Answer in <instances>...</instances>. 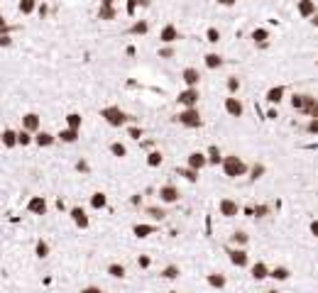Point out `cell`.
Masks as SVG:
<instances>
[{
  "label": "cell",
  "instance_id": "obj_1",
  "mask_svg": "<svg viewBox=\"0 0 318 293\" xmlns=\"http://www.w3.org/2000/svg\"><path fill=\"white\" fill-rule=\"evenodd\" d=\"M221 166H223V174L228 179H238V176H245V174H247V164H245L240 157H235V154L225 157Z\"/></svg>",
  "mask_w": 318,
  "mask_h": 293
},
{
  "label": "cell",
  "instance_id": "obj_2",
  "mask_svg": "<svg viewBox=\"0 0 318 293\" xmlns=\"http://www.w3.org/2000/svg\"><path fill=\"white\" fill-rule=\"evenodd\" d=\"M100 117H103L111 127H123L128 120H132L130 115H128V112H123L118 105H108V108H103V110H100Z\"/></svg>",
  "mask_w": 318,
  "mask_h": 293
},
{
  "label": "cell",
  "instance_id": "obj_3",
  "mask_svg": "<svg viewBox=\"0 0 318 293\" xmlns=\"http://www.w3.org/2000/svg\"><path fill=\"white\" fill-rule=\"evenodd\" d=\"M176 122H181L184 127H201V112L198 108H184L179 115H176Z\"/></svg>",
  "mask_w": 318,
  "mask_h": 293
},
{
  "label": "cell",
  "instance_id": "obj_4",
  "mask_svg": "<svg viewBox=\"0 0 318 293\" xmlns=\"http://www.w3.org/2000/svg\"><path fill=\"white\" fill-rule=\"evenodd\" d=\"M225 252H228L230 264H233V266H238V269H245V266L250 264V256H247V252H245L243 247H228Z\"/></svg>",
  "mask_w": 318,
  "mask_h": 293
},
{
  "label": "cell",
  "instance_id": "obj_5",
  "mask_svg": "<svg viewBox=\"0 0 318 293\" xmlns=\"http://www.w3.org/2000/svg\"><path fill=\"white\" fill-rule=\"evenodd\" d=\"M198 98H201L198 88H186V91L179 93V103L184 108H198Z\"/></svg>",
  "mask_w": 318,
  "mask_h": 293
},
{
  "label": "cell",
  "instance_id": "obj_6",
  "mask_svg": "<svg viewBox=\"0 0 318 293\" xmlns=\"http://www.w3.org/2000/svg\"><path fill=\"white\" fill-rule=\"evenodd\" d=\"M313 103H316V98H311V95H303V93H296V95H291V108H294V110H301V112H308Z\"/></svg>",
  "mask_w": 318,
  "mask_h": 293
},
{
  "label": "cell",
  "instance_id": "obj_7",
  "mask_svg": "<svg viewBox=\"0 0 318 293\" xmlns=\"http://www.w3.org/2000/svg\"><path fill=\"white\" fill-rule=\"evenodd\" d=\"M69 215H71V220H74L76 227H81V230H86L88 225H91V220H88V215H86V210L81 208V205H74L71 210H69Z\"/></svg>",
  "mask_w": 318,
  "mask_h": 293
},
{
  "label": "cell",
  "instance_id": "obj_8",
  "mask_svg": "<svg viewBox=\"0 0 318 293\" xmlns=\"http://www.w3.org/2000/svg\"><path fill=\"white\" fill-rule=\"evenodd\" d=\"M159 201L167 203V205H171V203H179V188H176V186H171V183L162 186V188H159Z\"/></svg>",
  "mask_w": 318,
  "mask_h": 293
},
{
  "label": "cell",
  "instance_id": "obj_9",
  "mask_svg": "<svg viewBox=\"0 0 318 293\" xmlns=\"http://www.w3.org/2000/svg\"><path fill=\"white\" fill-rule=\"evenodd\" d=\"M27 213H32V215H47V201H44V196H32L27 201Z\"/></svg>",
  "mask_w": 318,
  "mask_h": 293
},
{
  "label": "cell",
  "instance_id": "obj_10",
  "mask_svg": "<svg viewBox=\"0 0 318 293\" xmlns=\"http://www.w3.org/2000/svg\"><path fill=\"white\" fill-rule=\"evenodd\" d=\"M218 210H221V215H223V218H235V215L240 213V205H238L235 201H230V198H221Z\"/></svg>",
  "mask_w": 318,
  "mask_h": 293
},
{
  "label": "cell",
  "instance_id": "obj_11",
  "mask_svg": "<svg viewBox=\"0 0 318 293\" xmlns=\"http://www.w3.org/2000/svg\"><path fill=\"white\" fill-rule=\"evenodd\" d=\"M225 112L230 115V117H243V103H240V98H235V95H230V98H225Z\"/></svg>",
  "mask_w": 318,
  "mask_h": 293
},
{
  "label": "cell",
  "instance_id": "obj_12",
  "mask_svg": "<svg viewBox=\"0 0 318 293\" xmlns=\"http://www.w3.org/2000/svg\"><path fill=\"white\" fill-rule=\"evenodd\" d=\"M181 81L186 83V88H198L201 73H198V69H193V66H186V69L181 71Z\"/></svg>",
  "mask_w": 318,
  "mask_h": 293
},
{
  "label": "cell",
  "instance_id": "obj_13",
  "mask_svg": "<svg viewBox=\"0 0 318 293\" xmlns=\"http://www.w3.org/2000/svg\"><path fill=\"white\" fill-rule=\"evenodd\" d=\"M159 39H162L164 44H174L176 39H181V32L176 30V25H171V22H169V25H164V27H162V32H159Z\"/></svg>",
  "mask_w": 318,
  "mask_h": 293
},
{
  "label": "cell",
  "instance_id": "obj_14",
  "mask_svg": "<svg viewBox=\"0 0 318 293\" xmlns=\"http://www.w3.org/2000/svg\"><path fill=\"white\" fill-rule=\"evenodd\" d=\"M188 166L196 169V171H201L203 166H208V154H203V152H191L188 154Z\"/></svg>",
  "mask_w": 318,
  "mask_h": 293
},
{
  "label": "cell",
  "instance_id": "obj_15",
  "mask_svg": "<svg viewBox=\"0 0 318 293\" xmlns=\"http://www.w3.org/2000/svg\"><path fill=\"white\" fill-rule=\"evenodd\" d=\"M250 274H252L255 281H264L267 276L272 274V269H269L264 261H257V264H252V266H250Z\"/></svg>",
  "mask_w": 318,
  "mask_h": 293
},
{
  "label": "cell",
  "instance_id": "obj_16",
  "mask_svg": "<svg viewBox=\"0 0 318 293\" xmlns=\"http://www.w3.org/2000/svg\"><path fill=\"white\" fill-rule=\"evenodd\" d=\"M39 125H42V120H39L37 112H27V115L22 117V127L30 129V132H35V134L39 132Z\"/></svg>",
  "mask_w": 318,
  "mask_h": 293
},
{
  "label": "cell",
  "instance_id": "obj_17",
  "mask_svg": "<svg viewBox=\"0 0 318 293\" xmlns=\"http://www.w3.org/2000/svg\"><path fill=\"white\" fill-rule=\"evenodd\" d=\"M284 93H286V88H284V86H274V88H269V91H267V103H272V105H279L281 100H284Z\"/></svg>",
  "mask_w": 318,
  "mask_h": 293
},
{
  "label": "cell",
  "instance_id": "obj_18",
  "mask_svg": "<svg viewBox=\"0 0 318 293\" xmlns=\"http://www.w3.org/2000/svg\"><path fill=\"white\" fill-rule=\"evenodd\" d=\"M206 283L210 286V288H216V291H223L225 283H228V278H225L223 274H208L206 276Z\"/></svg>",
  "mask_w": 318,
  "mask_h": 293
},
{
  "label": "cell",
  "instance_id": "obj_19",
  "mask_svg": "<svg viewBox=\"0 0 318 293\" xmlns=\"http://www.w3.org/2000/svg\"><path fill=\"white\" fill-rule=\"evenodd\" d=\"M299 15L301 18H313L316 15V3L313 0H299Z\"/></svg>",
  "mask_w": 318,
  "mask_h": 293
},
{
  "label": "cell",
  "instance_id": "obj_20",
  "mask_svg": "<svg viewBox=\"0 0 318 293\" xmlns=\"http://www.w3.org/2000/svg\"><path fill=\"white\" fill-rule=\"evenodd\" d=\"M132 232H135V237L145 239V237H150V235H154V232H157V227H154V225H145V222H142V225H135V227H132Z\"/></svg>",
  "mask_w": 318,
  "mask_h": 293
},
{
  "label": "cell",
  "instance_id": "obj_21",
  "mask_svg": "<svg viewBox=\"0 0 318 293\" xmlns=\"http://www.w3.org/2000/svg\"><path fill=\"white\" fill-rule=\"evenodd\" d=\"M54 142H56V137L54 134H49V132H44V129L35 134V144L37 146H52Z\"/></svg>",
  "mask_w": 318,
  "mask_h": 293
},
{
  "label": "cell",
  "instance_id": "obj_22",
  "mask_svg": "<svg viewBox=\"0 0 318 293\" xmlns=\"http://www.w3.org/2000/svg\"><path fill=\"white\" fill-rule=\"evenodd\" d=\"M223 154H221V149H218V146L216 144H210L208 146V164L210 166H218V164H223Z\"/></svg>",
  "mask_w": 318,
  "mask_h": 293
},
{
  "label": "cell",
  "instance_id": "obj_23",
  "mask_svg": "<svg viewBox=\"0 0 318 293\" xmlns=\"http://www.w3.org/2000/svg\"><path fill=\"white\" fill-rule=\"evenodd\" d=\"M3 144L8 146V149H13L15 144H20V139H18V132L15 129H3Z\"/></svg>",
  "mask_w": 318,
  "mask_h": 293
},
{
  "label": "cell",
  "instance_id": "obj_24",
  "mask_svg": "<svg viewBox=\"0 0 318 293\" xmlns=\"http://www.w3.org/2000/svg\"><path fill=\"white\" fill-rule=\"evenodd\" d=\"M203 64H206V69H221V66H223V56L210 52V54L203 56Z\"/></svg>",
  "mask_w": 318,
  "mask_h": 293
},
{
  "label": "cell",
  "instance_id": "obj_25",
  "mask_svg": "<svg viewBox=\"0 0 318 293\" xmlns=\"http://www.w3.org/2000/svg\"><path fill=\"white\" fill-rule=\"evenodd\" d=\"M61 142H66V144H74L76 139H78V129H71V127H66V129H61L59 134H56Z\"/></svg>",
  "mask_w": 318,
  "mask_h": 293
},
{
  "label": "cell",
  "instance_id": "obj_26",
  "mask_svg": "<svg viewBox=\"0 0 318 293\" xmlns=\"http://www.w3.org/2000/svg\"><path fill=\"white\" fill-rule=\"evenodd\" d=\"M174 171H176L179 176H184V179H186V181H191V183L198 181V171H196V169H191V166H186V169H179V166H176Z\"/></svg>",
  "mask_w": 318,
  "mask_h": 293
},
{
  "label": "cell",
  "instance_id": "obj_27",
  "mask_svg": "<svg viewBox=\"0 0 318 293\" xmlns=\"http://www.w3.org/2000/svg\"><path fill=\"white\" fill-rule=\"evenodd\" d=\"M105 205H108L105 193H100V191H98V193H93V196H91V208H93V210H103Z\"/></svg>",
  "mask_w": 318,
  "mask_h": 293
},
{
  "label": "cell",
  "instance_id": "obj_28",
  "mask_svg": "<svg viewBox=\"0 0 318 293\" xmlns=\"http://www.w3.org/2000/svg\"><path fill=\"white\" fill-rule=\"evenodd\" d=\"M289 276H291V271H289L286 266H274L272 274H269V278H274V281H289Z\"/></svg>",
  "mask_w": 318,
  "mask_h": 293
},
{
  "label": "cell",
  "instance_id": "obj_29",
  "mask_svg": "<svg viewBox=\"0 0 318 293\" xmlns=\"http://www.w3.org/2000/svg\"><path fill=\"white\" fill-rule=\"evenodd\" d=\"M179 274H181V269H179L176 264H169V266H164V271H162V278L174 281V278H179Z\"/></svg>",
  "mask_w": 318,
  "mask_h": 293
},
{
  "label": "cell",
  "instance_id": "obj_30",
  "mask_svg": "<svg viewBox=\"0 0 318 293\" xmlns=\"http://www.w3.org/2000/svg\"><path fill=\"white\" fill-rule=\"evenodd\" d=\"M130 35H147L150 32V25L145 22V20H140V22H132V27L128 30Z\"/></svg>",
  "mask_w": 318,
  "mask_h": 293
},
{
  "label": "cell",
  "instance_id": "obj_31",
  "mask_svg": "<svg viewBox=\"0 0 318 293\" xmlns=\"http://www.w3.org/2000/svg\"><path fill=\"white\" fill-rule=\"evenodd\" d=\"M81 122H83V117H81L78 112H69V115H66V127L81 129Z\"/></svg>",
  "mask_w": 318,
  "mask_h": 293
},
{
  "label": "cell",
  "instance_id": "obj_32",
  "mask_svg": "<svg viewBox=\"0 0 318 293\" xmlns=\"http://www.w3.org/2000/svg\"><path fill=\"white\" fill-rule=\"evenodd\" d=\"M108 274H111L113 278H125L128 271H125V266H123V264H111V266H108Z\"/></svg>",
  "mask_w": 318,
  "mask_h": 293
},
{
  "label": "cell",
  "instance_id": "obj_33",
  "mask_svg": "<svg viewBox=\"0 0 318 293\" xmlns=\"http://www.w3.org/2000/svg\"><path fill=\"white\" fill-rule=\"evenodd\" d=\"M111 154H113V157H118V159H123V157L128 154V146L120 144V142H113V144H111Z\"/></svg>",
  "mask_w": 318,
  "mask_h": 293
},
{
  "label": "cell",
  "instance_id": "obj_34",
  "mask_svg": "<svg viewBox=\"0 0 318 293\" xmlns=\"http://www.w3.org/2000/svg\"><path fill=\"white\" fill-rule=\"evenodd\" d=\"M98 18L100 20H115V8H111V5H100Z\"/></svg>",
  "mask_w": 318,
  "mask_h": 293
},
{
  "label": "cell",
  "instance_id": "obj_35",
  "mask_svg": "<svg viewBox=\"0 0 318 293\" xmlns=\"http://www.w3.org/2000/svg\"><path fill=\"white\" fill-rule=\"evenodd\" d=\"M35 254H37L39 259H47V256H49V244H47L44 239H39V242H37V247H35Z\"/></svg>",
  "mask_w": 318,
  "mask_h": 293
},
{
  "label": "cell",
  "instance_id": "obj_36",
  "mask_svg": "<svg viewBox=\"0 0 318 293\" xmlns=\"http://www.w3.org/2000/svg\"><path fill=\"white\" fill-rule=\"evenodd\" d=\"M18 139H20V144H22V146H27V144H30V142H35V137H32V132H30V129H25V127H22V129H20V132H18Z\"/></svg>",
  "mask_w": 318,
  "mask_h": 293
},
{
  "label": "cell",
  "instance_id": "obj_37",
  "mask_svg": "<svg viewBox=\"0 0 318 293\" xmlns=\"http://www.w3.org/2000/svg\"><path fill=\"white\" fill-rule=\"evenodd\" d=\"M247 232H243V230H238V232H233V244H238V247H245L247 244Z\"/></svg>",
  "mask_w": 318,
  "mask_h": 293
},
{
  "label": "cell",
  "instance_id": "obj_38",
  "mask_svg": "<svg viewBox=\"0 0 318 293\" xmlns=\"http://www.w3.org/2000/svg\"><path fill=\"white\" fill-rule=\"evenodd\" d=\"M267 37H269V32H267V30H262V27L252 32V39H255V44H264V42H267Z\"/></svg>",
  "mask_w": 318,
  "mask_h": 293
},
{
  "label": "cell",
  "instance_id": "obj_39",
  "mask_svg": "<svg viewBox=\"0 0 318 293\" xmlns=\"http://www.w3.org/2000/svg\"><path fill=\"white\" fill-rule=\"evenodd\" d=\"M228 91H230V95H235V93L240 91V78L238 76H230L228 78Z\"/></svg>",
  "mask_w": 318,
  "mask_h": 293
},
{
  "label": "cell",
  "instance_id": "obj_40",
  "mask_svg": "<svg viewBox=\"0 0 318 293\" xmlns=\"http://www.w3.org/2000/svg\"><path fill=\"white\" fill-rule=\"evenodd\" d=\"M206 39L210 42V44H218V42H221V32H218L216 27H208V30H206Z\"/></svg>",
  "mask_w": 318,
  "mask_h": 293
},
{
  "label": "cell",
  "instance_id": "obj_41",
  "mask_svg": "<svg viewBox=\"0 0 318 293\" xmlns=\"http://www.w3.org/2000/svg\"><path fill=\"white\" fill-rule=\"evenodd\" d=\"M162 159H164L162 152H150V154H147V164L150 166H159L162 164Z\"/></svg>",
  "mask_w": 318,
  "mask_h": 293
},
{
  "label": "cell",
  "instance_id": "obj_42",
  "mask_svg": "<svg viewBox=\"0 0 318 293\" xmlns=\"http://www.w3.org/2000/svg\"><path fill=\"white\" fill-rule=\"evenodd\" d=\"M35 10V0H20V13L22 15H30Z\"/></svg>",
  "mask_w": 318,
  "mask_h": 293
},
{
  "label": "cell",
  "instance_id": "obj_43",
  "mask_svg": "<svg viewBox=\"0 0 318 293\" xmlns=\"http://www.w3.org/2000/svg\"><path fill=\"white\" fill-rule=\"evenodd\" d=\"M252 213H255L257 218H267V215L272 213V208H269V205H257V208H255Z\"/></svg>",
  "mask_w": 318,
  "mask_h": 293
},
{
  "label": "cell",
  "instance_id": "obj_44",
  "mask_svg": "<svg viewBox=\"0 0 318 293\" xmlns=\"http://www.w3.org/2000/svg\"><path fill=\"white\" fill-rule=\"evenodd\" d=\"M306 132H308V134H318V117H311V120H308Z\"/></svg>",
  "mask_w": 318,
  "mask_h": 293
},
{
  "label": "cell",
  "instance_id": "obj_45",
  "mask_svg": "<svg viewBox=\"0 0 318 293\" xmlns=\"http://www.w3.org/2000/svg\"><path fill=\"white\" fill-rule=\"evenodd\" d=\"M147 213H150L154 220H164V218H167V213H164V210H159V208H147Z\"/></svg>",
  "mask_w": 318,
  "mask_h": 293
},
{
  "label": "cell",
  "instance_id": "obj_46",
  "mask_svg": "<svg viewBox=\"0 0 318 293\" xmlns=\"http://www.w3.org/2000/svg\"><path fill=\"white\" fill-rule=\"evenodd\" d=\"M150 264H152V259L150 256H137V266H140V269H150Z\"/></svg>",
  "mask_w": 318,
  "mask_h": 293
},
{
  "label": "cell",
  "instance_id": "obj_47",
  "mask_svg": "<svg viewBox=\"0 0 318 293\" xmlns=\"http://www.w3.org/2000/svg\"><path fill=\"white\" fill-rule=\"evenodd\" d=\"M159 56H162V59H171V56H174V47H164V49H159Z\"/></svg>",
  "mask_w": 318,
  "mask_h": 293
},
{
  "label": "cell",
  "instance_id": "obj_48",
  "mask_svg": "<svg viewBox=\"0 0 318 293\" xmlns=\"http://www.w3.org/2000/svg\"><path fill=\"white\" fill-rule=\"evenodd\" d=\"M262 174H264V166L262 164H255V166H252V179H260Z\"/></svg>",
  "mask_w": 318,
  "mask_h": 293
},
{
  "label": "cell",
  "instance_id": "obj_49",
  "mask_svg": "<svg viewBox=\"0 0 318 293\" xmlns=\"http://www.w3.org/2000/svg\"><path fill=\"white\" fill-rule=\"evenodd\" d=\"M128 134H130L132 139H140V137H142V127H130L128 129Z\"/></svg>",
  "mask_w": 318,
  "mask_h": 293
},
{
  "label": "cell",
  "instance_id": "obj_50",
  "mask_svg": "<svg viewBox=\"0 0 318 293\" xmlns=\"http://www.w3.org/2000/svg\"><path fill=\"white\" fill-rule=\"evenodd\" d=\"M81 293H103V288H100V286H83Z\"/></svg>",
  "mask_w": 318,
  "mask_h": 293
},
{
  "label": "cell",
  "instance_id": "obj_51",
  "mask_svg": "<svg viewBox=\"0 0 318 293\" xmlns=\"http://www.w3.org/2000/svg\"><path fill=\"white\" fill-rule=\"evenodd\" d=\"M308 227H311V235L318 237V220H311V225H308Z\"/></svg>",
  "mask_w": 318,
  "mask_h": 293
},
{
  "label": "cell",
  "instance_id": "obj_52",
  "mask_svg": "<svg viewBox=\"0 0 318 293\" xmlns=\"http://www.w3.org/2000/svg\"><path fill=\"white\" fill-rule=\"evenodd\" d=\"M306 115H311V117H318V100L313 103V105H311V110H308Z\"/></svg>",
  "mask_w": 318,
  "mask_h": 293
},
{
  "label": "cell",
  "instance_id": "obj_53",
  "mask_svg": "<svg viewBox=\"0 0 318 293\" xmlns=\"http://www.w3.org/2000/svg\"><path fill=\"white\" fill-rule=\"evenodd\" d=\"M76 169H78V171H88V164H86V162H83V159H81V162H78V164H76Z\"/></svg>",
  "mask_w": 318,
  "mask_h": 293
},
{
  "label": "cell",
  "instance_id": "obj_54",
  "mask_svg": "<svg viewBox=\"0 0 318 293\" xmlns=\"http://www.w3.org/2000/svg\"><path fill=\"white\" fill-rule=\"evenodd\" d=\"M10 42H13V39H10L8 35H3V39H0V44H3V47H10Z\"/></svg>",
  "mask_w": 318,
  "mask_h": 293
},
{
  "label": "cell",
  "instance_id": "obj_55",
  "mask_svg": "<svg viewBox=\"0 0 318 293\" xmlns=\"http://www.w3.org/2000/svg\"><path fill=\"white\" fill-rule=\"evenodd\" d=\"M135 5H137V0H130V3H128V13H130V15L135 13Z\"/></svg>",
  "mask_w": 318,
  "mask_h": 293
},
{
  "label": "cell",
  "instance_id": "obj_56",
  "mask_svg": "<svg viewBox=\"0 0 318 293\" xmlns=\"http://www.w3.org/2000/svg\"><path fill=\"white\" fill-rule=\"evenodd\" d=\"M218 3H221V5H225V8H230V5H235L238 0H218Z\"/></svg>",
  "mask_w": 318,
  "mask_h": 293
},
{
  "label": "cell",
  "instance_id": "obj_57",
  "mask_svg": "<svg viewBox=\"0 0 318 293\" xmlns=\"http://www.w3.org/2000/svg\"><path fill=\"white\" fill-rule=\"evenodd\" d=\"M113 3H115V0H100V5H111V8H113Z\"/></svg>",
  "mask_w": 318,
  "mask_h": 293
},
{
  "label": "cell",
  "instance_id": "obj_58",
  "mask_svg": "<svg viewBox=\"0 0 318 293\" xmlns=\"http://www.w3.org/2000/svg\"><path fill=\"white\" fill-rule=\"evenodd\" d=\"M311 22H313V25H316V27H318V13H316V15H313V18H311Z\"/></svg>",
  "mask_w": 318,
  "mask_h": 293
},
{
  "label": "cell",
  "instance_id": "obj_59",
  "mask_svg": "<svg viewBox=\"0 0 318 293\" xmlns=\"http://www.w3.org/2000/svg\"><path fill=\"white\" fill-rule=\"evenodd\" d=\"M264 293H279V291H264Z\"/></svg>",
  "mask_w": 318,
  "mask_h": 293
},
{
  "label": "cell",
  "instance_id": "obj_60",
  "mask_svg": "<svg viewBox=\"0 0 318 293\" xmlns=\"http://www.w3.org/2000/svg\"><path fill=\"white\" fill-rule=\"evenodd\" d=\"M167 293H179V291H167Z\"/></svg>",
  "mask_w": 318,
  "mask_h": 293
}]
</instances>
